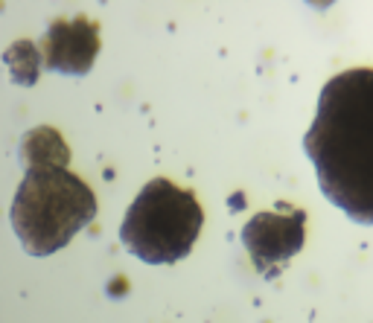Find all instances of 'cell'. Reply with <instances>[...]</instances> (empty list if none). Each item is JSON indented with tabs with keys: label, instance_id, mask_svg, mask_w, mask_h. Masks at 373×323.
Listing matches in <instances>:
<instances>
[{
	"label": "cell",
	"instance_id": "obj_1",
	"mask_svg": "<svg viewBox=\"0 0 373 323\" xmlns=\"http://www.w3.org/2000/svg\"><path fill=\"white\" fill-rule=\"evenodd\" d=\"M303 149L327 199L356 224H373V67L327 82Z\"/></svg>",
	"mask_w": 373,
	"mask_h": 323
},
{
	"label": "cell",
	"instance_id": "obj_2",
	"mask_svg": "<svg viewBox=\"0 0 373 323\" xmlns=\"http://www.w3.org/2000/svg\"><path fill=\"white\" fill-rule=\"evenodd\" d=\"M96 216V195L67 166H26L12 199L9 219L30 257H50L88 228Z\"/></svg>",
	"mask_w": 373,
	"mask_h": 323
},
{
	"label": "cell",
	"instance_id": "obj_3",
	"mask_svg": "<svg viewBox=\"0 0 373 323\" xmlns=\"http://www.w3.org/2000/svg\"><path fill=\"white\" fill-rule=\"evenodd\" d=\"M204 224L196 192L155 178L137 192L120 228V242L149 265H172L184 259Z\"/></svg>",
	"mask_w": 373,
	"mask_h": 323
},
{
	"label": "cell",
	"instance_id": "obj_4",
	"mask_svg": "<svg viewBox=\"0 0 373 323\" xmlns=\"http://www.w3.org/2000/svg\"><path fill=\"white\" fill-rule=\"evenodd\" d=\"M303 239H307L303 210L257 213L242 228V245L262 277H278L283 265L303 248Z\"/></svg>",
	"mask_w": 373,
	"mask_h": 323
},
{
	"label": "cell",
	"instance_id": "obj_5",
	"mask_svg": "<svg viewBox=\"0 0 373 323\" xmlns=\"http://www.w3.org/2000/svg\"><path fill=\"white\" fill-rule=\"evenodd\" d=\"M100 53V24L88 18L53 21L41 38V64L62 76H85Z\"/></svg>",
	"mask_w": 373,
	"mask_h": 323
},
{
	"label": "cell",
	"instance_id": "obj_6",
	"mask_svg": "<svg viewBox=\"0 0 373 323\" xmlns=\"http://www.w3.org/2000/svg\"><path fill=\"white\" fill-rule=\"evenodd\" d=\"M21 160L24 166H67L71 149L64 146L59 131L53 129H33L21 143Z\"/></svg>",
	"mask_w": 373,
	"mask_h": 323
},
{
	"label": "cell",
	"instance_id": "obj_7",
	"mask_svg": "<svg viewBox=\"0 0 373 323\" xmlns=\"http://www.w3.org/2000/svg\"><path fill=\"white\" fill-rule=\"evenodd\" d=\"M3 62L9 64L12 82H18V85H24V88L35 85V79L41 73V53L33 41H18V44H12L3 53Z\"/></svg>",
	"mask_w": 373,
	"mask_h": 323
}]
</instances>
